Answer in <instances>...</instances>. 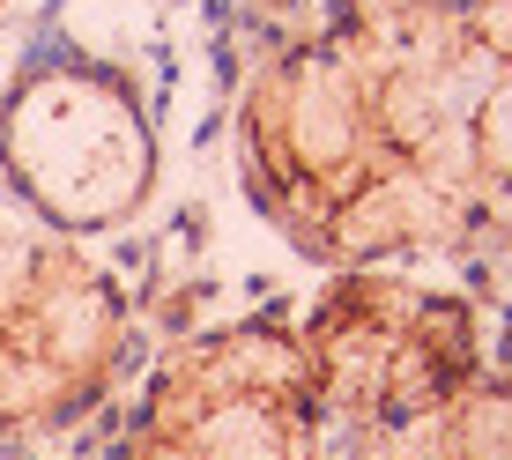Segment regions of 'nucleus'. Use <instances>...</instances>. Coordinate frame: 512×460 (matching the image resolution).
<instances>
[{
	"mask_svg": "<svg viewBox=\"0 0 512 460\" xmlns=\"http://www.w3.org/2000/svg\"><path fill=\"white\" fill-rule=\"evenodd\" d=\"M0 171L60 238H97L149 208L156 119L127 67L38 52L0 97Z\"/></svg>",
	"mask_w": 512,
	"mask_h": 460,
	"instance_id": "f257e3e1",
	"label": "nucleus"
},
{
	"mask_svg": "<svg viewBox=\"0 0 512 460\" xmlns=\"http://www.w3.org/2000/svg\"><path fill=\"white\" fill-rule=\"evenodd\" d=\"M127 357L134 305L82 238L0 223V446L82 423Z\"/></svg>",
	"mask_w": 512,
	"mask_h": 460,
	"instance_id": "f03ea898",
	"label": "nucleus"
},
{
	"mask_svg": "<svg viewBox=\"0 0 512 460\" xmlns=\"http://www.w3.org/2000/svg\"><path fill=\"white\" fill-rule=\"evenodd\" d=\"M112 460H320L297 327L238 320L164 349Z\"/></svg>",
	"mask_w": 512,
	"mask_h": 460,
	"instance_id": "7ed1b4c3",
	"label": "nucleus"
},
{
	"mask_svg": "<svg viewBox=\"0 0 512 460\" xmlns=\"http://www.w3.org/2000/svg\"><path fill=\"white\" fill-rule=\"evenodd\" d=\"M483 371L512 394V305H498V320H490V334H483Z\"/></svg>",
	"mask_w": 512,
	"mask_h": 460,
	"instance_id": "20e7f679",
	"label": "nucleus"
},
{
	"mask_svg": "<svg viewBox=\"0 0 512 460\" xmlns=\"http://www.w3.org/2000/svg\"><path fill=\"white\" fill-rule=\"evenodd\" d=\"M416 8H468V0H416Z\"/></svg>",
	"mask_w": 512,
	"mask_h": 460,
	"instance_id": "39448f33",
	"label": "nucleus"
},
{
	"mask_svg": "<svg viewBox=\"0 0 512 460\" xmlns=\"http://www.w3.org/2000/svg\"><path fill=\"white\" fill-rule=\"evenodd\" d=\"M0 8H8V0H0Z\"/></svg>",
	"mask_w": 512,
	"mask_h": 460,
	"instance_id": "423d86ee",
	"label": "nucleus"
}]
</instances>
